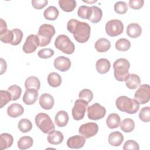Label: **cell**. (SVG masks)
Instances as JSON below:
<instances>
[{
	"mask_svg": "<svg viewBox=\"0 0 150 150\" xmlns=\"http://www.w3.org/2000/svg\"><path fill=\"white\" fill-rule=\"evenodd\" d=\"M55 47L67 54H72L75 50V46L69 38L65 35L57 36L54 42Z\"/></svg>",
	"mask_w": 150,
	"mask_h": 150,
	"instance_id": "6",
	"label": "cell"
},
{
	"mask_svg": "<svg viewBox=\"0 0 150 150\" xmlns=\"http://www.w3.org/2000/svg\"><path fill=\"white\" fill-rule=\"evenodd\" d=\"M125 81L126 86L131 90L135 89L141 84L139 77L135 74H129Z\"/></svg>",
	"mask_w": 150,
	"mask_h": 150,
	"instance_id": "22",
	"label": "cell"
},
{
	"mask_svg": "<svg viewBox=\"0 0 150 150\" xmlns=\"http://www.w3.org/2000/svg\"><path fill=\"white\" fill-rule=\"evenodd\" d=\"M0 39L3 43L11 44L13 40V31L11 30H7L5 33L0 35Z\"/></svg>",
	"mask_w": 150,
	"mask_h": 150,
	"instance_id": "42",
	"label": "cell"
},
{
	"mask_svg": "<svg viewBox=\"0 0 150 150\" xmlns=\"http://www.w3.org/2000/svg\"><path fill=\"white\" fill-rule=\"evenodd\" d=\"M47 83L52 87H57L62 83L61 76L56 72H52L47 76Z\"/></svg>",
	"mask_w": 150,
	"mask_h": 150,
	"instance_id": "29",
	"label": "cell"
},
{
	"mask_svg": "<svg viewBox=\"0 0 150 150\" xmlns=\"http://www.w3.org/2000/svg\"><path fill=\"white\" fill-rule=\"evenodd\" d=\"M88 103L87 101L80 98L76 100L71 111L74 120L79 121L84 118L86 109L88 107Z\"/></svg>",
	"mask_w": 150,
	"mask_h": 150,
	"instance_id": "8",
	"label": "cell"
},
{
	"mask_svg": "<svg viewBox=\"0 0 150 150\" xmlns=\"http://www.w3.org/2000/svg\"><path fill=\"white\" fill-rule=\"evenodd\" d=\"M98 131V126L95 122H87L82 124L79 129V132L84 138H89L94 136Z\"/></svg>",
	"mask_w": 150,
	"mask_h": 150,
	"instance_id": "11",
	"label": "cell"
},
{
	"mask_svg": "<svg viewBox=\"0 0 150 150\" xmlns=\"http://www.w3.org/2000/svg\"><path fill=\"white\" fill-rule=\"evenodd\" d=\"M13 142V138L12 135L8 133H2L0 135V148L1 150L11 147Z\"/></svg>",
	"mask_w": 150,
	"mask_h": 150,
	"instance_id": "23",
	"label": "cell"
},
{
	"mask_svg": "<svg viewBox=\"0 0 150 150\" xmlns=\"http://www.w3.org/2000/svg\"><path fill=\"white\" fill-rule=\"evenodd\" d=\"M130 63L128 60L120 58L116 60L113 64L114 75L116 80L119 81H125L129 74Z\"/></svg>",
	"mask_w": 150,
	"mask_h": 150,
	"instance_id": "3",
	"label": "cell"
},
{
	"mask_svg": "<svg viewBox=\"0 0 150 150\" xmlns=\"http://www.w3.org/2000/svg\"><path fill=\"white\" fill-rule=\"evenodd\" d=\"M96 67L98 73L105 74L110 70L111 67V64L108 59L101 58L97 61L96 64Z\"/></svg>",
	"mask_w": 150,
	"mask_h": 150,
	"instance_id": "19",
	"label": "cell"
},
{
	"mask_svg": "<svg viewBox=\"0 0 150 150\" xmlns=\"http://www.w3.org/2000/svg\"><path fill=\"white\" fill-rule=\"evenodd\" d=\"M54 67L62 72L67 71L71 66V62L70 59L64 56H59L54 60Z\"/></svg>",
	"mask_w": 150,
	"mask_h": 150,
	"instance_id": "13",
	"label": "cell"
},
{
	"mask_svg": "<svg viewBox=\"0 0 150 150\" xmlns=\"http://www.w3.org/2000/svg\"><path fill=\"white\" fill-rule=\"evenodd\" d=\"M115 48L119 51L125 52L128 50L131 47L130 42L125 38H121L118 39L115 43Z\"/></svg>",
	"mask_w": 150,
	"mask_h": 150,
	"instance_id": "35",
	"label": "cell"
},
{
	"mask_svg": "<svg viewBox=\"0 0 150 150\" xmlns=\"http://www.w3.org/2000/svg\"><path fill=\"white\" fill-rule=\"evenodd\" d=\"M91 8L86 5L80 6L77 11V15L79 17L84 19H88L91 15Z\"/></svg>",
	"mask_w": 150,
	"mask_h": 150,
	"instance_id": "34",
	"label": "cell"
},
{
	"mask_svg": "<svg viewBox=\"0 0 150 150\" xmlns=\"http://www.w3.org/2000/svg\"><path fill=\"white\" fill-rule=\"evenodd\" d=\"M39 46V39L37 35L31 34L29 35L23 45L22 50L25 53H32L34 52Z\"/></svg>",
	"mask_w": 150,
	"mask_h": 150,
	"instance_id": "12",
	"label": "cell"
},
{
	"mask_svg": "<svg viewBox=\"0 0 150 150\" xmlns=\"http://www.w3.org/2000/svg\"><path fill=\"white\" fill-rule=\"evenodd\" d=\"M115 104L120 111L130 114L136 113L139 108V104L137 101L125 96L118 97L116 100Z\"/></svg>",
	"mask_w": 150,
	"mask_h": 150,
	"instance_id": "2",
	"label": "cell"
},
{
	"mask_svg": "<svg viewBox=\"0 0 150 150\" xmlns=\"http://www.w3.org/2000/svg\"><path fill=\"white\" fill-rule=\"evenodd\" d=\"M35 122L37 127L45 134H49L55 129L49 115L43 112H40L36 115Z\"/></svg>",
	"mask_w": 150,
	"mask_h": 150,
	"instance_id": "5",
	"label": "cell"
},
{
	"mask_svg": "<svg viewBox=\"0 0 150 150\" xmlns=\"http://www.w3.org/2000/svg\"><path fill=\"white\" fill-rule=\"evenodd\" d=\"M60 8L64 12H72L77 5L76 1L74 0H59L58 1Z\"/></svg>",
	"mask_w": 150,
	"mask_h": 150,
	"instance_id": "26",
	"label": "cell"
},
{
	"mask_svg": "<svg viewBox=\"0 0 150 150\" xmlns=\"http://www.w3.org/2000/svg\"><path fill=\"white\" fill-rule=\"evenodd\" d=\"M139 119L144 122H148L150 121V108L149 107H145L141 109L139 112Z\"/></svg>",
	"mask_w": 150,
	"mask_h": 150,
	"instance_id": "39",
	"label": "cell"
},
{
	"mask_svg": "<svg viewBox=\"0 0 150 150\" xmlns=\"http://www.w3.org/2000/svg\"><path fill=\"white\" fill-rule=\"evenodd\" d=\"M25 86L26 89L34 88L39 90L40 87V82L38 77L35 76H30L27 78L25 80Z\"/></svg>",
	"mask_w": 150,
	"mask_h": 150,
	"instance_id": "30",
	"label": "cell"
},
{
	"mask_svg": "<svg viewBox=\"0 0 150 150\" xmlns=\"http://www.w3.org/2000/svg\"><path fill=\"white\" fill-rule=\"evenodd\" d=\"M91 8L92 12L89 21L94 23L99 22L103 16V12L101 9L97 6H92Z\"/></svg>",
	"mask_w": 150,
	"mask_h": 150,
	"instance_id": "32",
	"label": "cell"
},
{
	"mask_svg": "<svg viewBox=\"0 0 150 150\" xmlns=\"http://www.w3.org/2000/svg\"><path fill=\"white\" fill-rule=\"evenodd\" d=\"M1 60V74H2L4 73H5L6 70V68H7V65H6V63L5 62V60L2 59L1 58L0 59Z\"/></svg>",
	"mask_w": 150,
	"mask_h": 150,
	"instance_id": "49",
	"label": "cell"
},
{
	"mask_svg": "<svg viewBox=\"0 0 150 150\" xmlns=\"http://www.w3.org/2000/svg\"><path fill=\"white\" fill-rule=\"evenodd\" d=\"M94 47L96 50L98 52H105L110 48L111 43L105 38H100L96 42Z\"/></svg>",
	"mask_w": 150,
	"mask_h": 150,
	"instance_id": "25",
	"label": "cell"
},
{
	"mask_svg": "<svg viewBox=\"0 0 150 150\" xmlns=\"http://www.w3.org/2000/svg\"><path fill=\"white\" fill-rule=\"evenodd\" d=\"M0 108H2L4 105L8 104L11 100H12V96L11 93L8 91L1 90L0 91Z\"/></svg>",
	"mask_w": 150,
	"mask_h": 150,
	"instance_id": "38",
	"label": "cell"
},
{
	"mask_svg": "<svg viewBox=\"0 0 150 150\" xmlns=\"http://www.w3.org/2000/svg\"><path fill=\"white\" fill-rule=\"evenodd\" d=\"M67 29L73 35L74 39L79 43H85L90 38L91 28L86 22L71 19L67 22Z\"/></svg>",
	"mask_w": 150,
	"mask_h": 150,
	"instance_id": "1",
	"label": "cell"
},
{
	"mask_svg": "<svg viewBox=\"0 0 150 150\" xmlns=\"http://www.w3.org/2000/svg\"><path fill=\"white\" fill-rule=\"evenodd\" d=\"M127 34L131 38L139 37L142 33V28L139 25L136 23L129 24L127 27Z\"/></svg>",
	"mask_w": 150,
	"mask_h": 150,
	"instance_id": "18",
	"label": "cell"
},
{
	"mask_svg": "<svg viewBox=\"0 0 150 150\" xmlns=\"http://www.w3.org/2000/svg\"><path fill=\"white\" fill-rule=\"evenodd\" d=\"M63 135L59 131H53L47 136L48 142L53 145H59L63 141Z\"/></svg>",
	"mask_w": 150,
	"mask_h": 150,
	"instance_id": "24",
	"label": "cell"
},
{
	"mask_svg": "<svg viewBox=\"0 0 150 150\" xmlns=\"http://www.w3.org/2000/svg\"><path fill=\"white\" fill-rule=\"evenodd\" d=\"M135 128V123L131 118H125L120 122V128L124 132H131Z\"/></svg>",
	"mask_w": 150,
	"mask_h": 150,
	"instance_id": "33",
	"label": "cell"
},
{
	"mask_svg": "<svg viewBox=\"0 0 150 150\" xmlns=\"http://www.w3.org/2000/svg\"><path fill=\"white\" fill-rule=\"evenodd\" d=\"M23 107L19 104L13 103L10 105L7 108L8 115L12 118H16L23 114Z\"/></svg>",
	"mask_w": 150,
	"mask_h": 150,
	"instance_id": "17",
	"label": "cell"
},
{
	"mask_svg": "<svg viewBox=\"0 0 150 150\" xmlns=\"http://www.w3.org/2000/svg\"><path fill=\"white\" fill-rule=\"evenodd\" d=\"M33 140L29 136H23L18 141V147L21 150H24L30 148L33 145Z\"/></svg>",
	"mask_w": 150,
	"mask_h": 150,
	"instance_id": "31",
	"label": "cell"
},
{
	"mask_svg": "<svg viewBox=\"0 0 150 150\" xmlns=\"http://www.w3.org/2000/svg\"><path fill=\"white\" fill-rule=\"evenodd\" d=\"M59 12L57 8L54 6H50L43 12L45 19L50 21H54L59 16Z\"/></svg>",
	"mask_w": 150,
	"mask_h": 150,
	"instance_id": "28",
	"label": "cell"
},
{
	"mask_svg": "<svg viewBox=\"0 0 150 150\" xmlns=\"http://www.w3.org/2000/svg\"><path fill=\"white\" fill-rule=\"evenodd\" d=\"M38 90L34 88H28L25 91L22 100L26 105L33 104L38 98Z\"/></svg>",
	"mask_w": 150,
	"mask_h": 150,
	"instance_id": "15",
	"label": "cell"
},
{
	"mask_svg": "<svg viewBox=\"0 0 150 150\" xmlns=\"http://www.w3.org/2000/svg\"><path fill=\"white\" fill-rule=\"evenodd\" d=\"M39 104L45 110H50L54 105V100L50 94L43 93L39 97Z\"/></svg>",
	"mask_w": 150,
	"mask_h": 150,
	"instance_id": "16",
	"label": "cell"
},
{
	"mask_svg": "<svg viewBox=\"0 0 150 150\" xmlns=\"http://www.w3.org/2000/svg\"><path fill=\"white\" fill-rule=\"evenodd\" d=\"M8 91L11 94L12 101H16L18 98H19L22 93L21 88L19 86L15 84L9 87L8 88Z\"/></svg>",
	"mask_w": 150,
	"mask_h": 150,
	"instance_id": "37",
	"label": "cell"
},
{
	"mask_svg": "<svg viewBox=\"0 0 150 150\" xmlns=\"http://www.w3.org/2000/svg\"><path fill=\"white\" fill-rule=\"evenodd\" d=\"M124 30V25L118 19H112L108 21L105 25V31L108 35L115 37L121 35Z\"/></svg>",
	"mask_w": 150,
	"mask_h": 150,
	"instance_id": "7",
	"label": "cell"
},
{
	"mask_svg": "<svg viewBox=\"0 0 150 150\" xmlns=\"http://www.w3.org/2000/svg\"><path fill=\"white\" fill-rule=\"evenodd\" d=\"M54 121L58 127H65L69 121V115L67 112L64 110L58 111L55 115Z\"/></svg>",
	"mask_w": 150,
	"mask_h": 150,
	"instance_id": "20",
	"label": "cell"
},
{
	"mask_svg": "<svg viewBox=\"0 0 150 150\" xmlns=\"http://www.w3.org/2000/svg\"><path fill=\"white\" fill-rule=\"evenodd\" d=\"M18 128L22 132H28L32 129V124L31 121L26 118L21 119L18 122Z\"/></svg>",
	"mask_w": 150,
	"mask_h": 150,
	"instance_id": "36",
	"label": "cell"
},
{
	"mask_svg": "<svg viewBox=\"0 0 150 150\" xmlns=\"http://www.w3.org/2000/svg\"><path fill=\"white\" fill-rule=\"evenodd\" d=\"M79 97L80 99H82L87 103H90L91 101L93 98V92L87 88H85L80 91L79 94Z\"/></svg>",
	"mask_w": 150,
	"mask_h": 150,
	"instance_id": "40",
	"label": "cell"
},
{
	"mask_svg": "<svg viewBox=\"0 0 150 150\" xmlns=\"http://www.w3.org/2000/svg\"><path fill=\"white\" fill-rule=\"evenodd\" d=\"M122 148L124 150H128V149L139 150V149L138 144L134 140H130V139L124 143Z\"/></svg>",
	"mask_w": 150,
	"mask_h": 150,
	"instance_id": "45",
	"label": "cell"
},
{
	"mask_svg": "<svg viewBox=\"0 0 150 150\" xmlns=\"http://www.w3.org/2000/svg\"><path fill=\"white\" fill-rule=\"evenodd\" d=\"M106 114L104 107L96 103L87 107V116L91 120H98L103 118Z\"/></svg>",
	"mask_w": 150,
	"mask_h": 150,
	"instance_id": "9",
	"label": "cell"
},
{
	"mask_svg": "<svg viewBox=\"0 0 150 150\" xmlns=\"http://www.w3.org/2000/svg\"><path fill=\"white\" fill-rule=\"evenodd\" d=\"M120 122L121 119L119 115L115 113L110 114L106 120L107 125L111 129L117 128L119 126Z\"/></svg>",
	"mask_w": 150,
	"mask_h": 150,
	"instance_id": "27",
	"label": "cell"
},
{
	"mask_svg": "<svg viewBox=\"0 0 150 150\" xmlns=\"http://www.w3.org/2000/svg\"><path fill=\"white\" fill-rule=\"evenodd\" d=\"M114 11L118 14H124L128 10V5L123 1L117 2L114 6Z\"/></svg>",
	"mask_w": 150,
	"mask_h": 150,
	"instance_id": "41",
	"label": "cell"
},
{
	"mask_svg": "<svg viewBox=\"0 0 150 150\" xmlns=\"http://www.w3.org/2000/svg\"><path fill=\"white\" fill-rule=\"evenodd\" d=\"M54 50L50 48H44L40 49L38 53V56L42 59H49L53 56Z\"/></svg>",
	"mask_w": 150,
	"mask_h": 150,
	"instance_id": "44",
	"label": "cell"
},
{
	"mask_svg": "<svg viewBox=\"0 0 150 150\" xmlns=\"http://www.w3.org/2000/svg\"><path fill=\"white\" fill-rule=\"evenodd\" d=\"M144 4V0H129L128 5L132 9H139L143 6Z\"/></svg>",
	"mask_w": 150,
	"mask_h": 150,
	"instance_id": "46",
	"label": "cell"
},
{
	"mask_svg": "<svg viewBox=\"0 0 150 150\" xmlns=\"http://www.w3.org/2000/svg\"><path fill=\"white\" fill-rule=\"evenodd\" d=\"M48 3L47 0H32V5L34 8L36 9H41L43 8Z\"/></svg>",
	"mask_w": 150,
	"mask_h": 150,
	"instance_id": "47",
	"label": "cell"
},
{
	"mask_svg": "<svg viewBox=\"0 0 150 150\" xmlns=\"http://www.w3.org/2000/svg\"><path fill=\"white\" fill-rule=\"evenodd\" d=\"M124 140L122 134L119 131H114L111 132L108 136L109 144L114 146H118L121 145Z\"/></svg>",
	"mask_w": 150,
	"mask_h": 150,
	"instance_id": "21",
	"label": "cell"
},
{
	"mask_svg": "<svg viewBox=\"0 0 150 150\" xmlns=\"http://www.w3.org/2000/svg\"><path fill=\"white\" fill-rule=\"evenodd\" d=\"M86 143V138L83 136L76 135L72 136L67 141V145L71 149H79L82 148Z\"/></svg>",
	"mask_w": 150,
	"mask_h": 150,
	"instance_id": "14",
	"label": "cell"
},
{
	"mask_svg": "<svg viewBox=\"0 0 150 150\" xmlns=\"http://www.w3.org/2000/svg\"><path fill=\"white\" fill-rule=\"evenodd\" d=\"M55 32V29L53 25L50 24L42 25L37 33V36L39 39V46L43 47L49 45Z\"/></svg>",
	"mask_w": 150,
	"mask_h": 150,
	"instance_id": "4",
	"label": "cell"
},
{
	"mask_svg": "<svg viewBox=\"0 0 150 150\" xmlns=\"http://www.w3.org/2000/svg\"><path fill=\"white\" fill-rule=\"evenodd\" d=\"M134 98L141 104L148 103L150 98V87L149 84L141 85L135 93Z\"/></svg>",
	"mask_w": 150,
	"mask_h": 150,
	"instance_id": "10",
	"label": "cell"
},
{
	"mask_svg": "<svg viewBox=\"0 0 150 150\" xmlns=\"http://www.w3.org/2000/svg\"><path fill=\"white\" fill-rule=\"evenodd\" d=\"M12 30L13 32V40L11 45L16 46L21 42L23 38V32L19 29H13Z\"/></svg>",
	"mask_w": 150,
	"mask_h": 150,
	"instance_id": "43",
	"label": "cell"
},
{
	"mask_svg": "<svg viewBox=\"0 0 150 150\" xmlns=\"http://www.w3.org/2000/svg\"><path fill=\"white\" fill-rule=\"evenodd\" d=\"M1 21V28H0V35L3 34L7 30V25L6 22L2 19H0Z\"/></svg>",
	"mask_w": 150,
	"mask_h": 150,
	"instance_id": "48",
	"label": "cell"
}]
</instances>
